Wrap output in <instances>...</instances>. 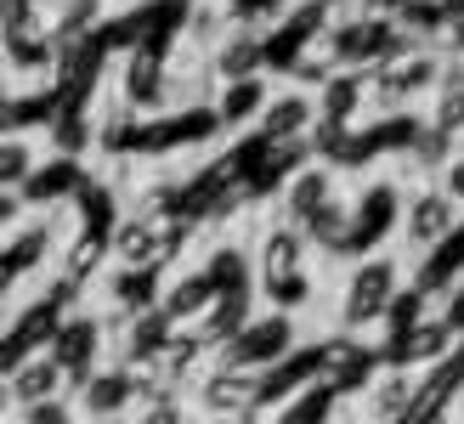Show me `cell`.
<instances>
[{"label": "cell", "mask_w": 464, "mask_h": 424, "mask_svg": "<svg viewBox=\"0 0 464 424\" xmlns=\"http://www.w3.org/2000/svg\"><path fill=\"white\" fill-rule=\"evenodd\" d=\"M102 261H108V238H102L97 226H85L80 238L63 249V283H74V289H85V283L102 272Z\"/></svg>", "instance_id": "23"}, {"label": "cell", "mask_w": 464, "mask_h": 424, "mask_svg": "<svg viewBox=\"0 0 464 424\" xmlns=\"http://www.w3.org/2000/svg\"><path fill=\"white\" fill-rule=\"evenodd\" d=\"M108 289H113V300H120V317H136V312H148V305L159 300V277H153V266H120Z\"/></svg>", "instance_id": "24"}, {"label": "cell", "mask_w": 464, "mask_h": 424, "mask_svg": "<svg viewBox=\"0 0 464 424\" xmlns=\"http://www.w3.org/2000/svg\"><path fill=\"white\" fill-rule=\"evenodd\" d=\"M329 193H334V164H312L306 159L295 176H284V187H277V221L300 226Z\"/></svg>", "instance_id": "9"}, {"label": "cell", "mask_w": 464, "mask_h": 424, "mask_svg": "<svg viewBox=\"0 0 464 424\" xmlns=\"http://www.w3.org/2000/svg\"><path fill=\"white\" fill-rule=\"evenodd\" d=\"M97 424H120V419H97Z\"/></svg>", "instance_id": "39"}, {"label": "cell", "mask_w": 464, "mask_h": 424, "mask_svg": "<svg viewBox=\"0 0 464 424\" xmlns=\"http://www.w3.org/2000/svg\"><path fill=\"white\" fill-rule=\"evenodd\" d=\"M413 385H420V368H408V362H391L385 373H374V385H362V413L368 424H391L408 402H413Z\"/></svg>", "instance_id": "13"}, {"label": "cell", "mask_w": 464, "mask_h": 424, "mask_svg": "<svg viewBox=\"0 0 464 424\" xmlns=\"http://www.w3.org/2000/svg\"><path fill=\"white\" fill-rule=\"evenodd\" d=\"M74 390H80V408H85L91 419H120V413L130 408V380H125V368H108V373L91 368Z\"/></svg>", "instance_id": "19"}, {"label": "cell", "mask_w": 464, "mask_h": 424, "mask_svg": "<svg viewBox=\"0 0 464 424\" xmlns=\"http://www.w3.org/2000/svg\"><path fill=\"white\" fill-rule=\"evenodd\" d=\"M249 419H255V413H232V419H216V413H210V424H249Z\"/></svg>", "instance_id": "37"}, {"label": "cell", "mask_w": 464, "mask_h": 424, "mask_svg": "<svg viewBox=\"0 0 464 424\" xmlns=\"http://www.w3.org/2000/svg\"><path fill=\"white\" fill-rule=\"evenodd\" d=\"M436 170H442V181H436V187H442L453 204H464V153H448L442 164H436Z\"/></svg>", "instance_id": "33"}, {"label": "cell", "mask_w": 464, "mask_h": 424, "mask_svg": "<svg viewBox=\"0 0 464 424\" xmlns=\"http://www.w3.org/2000/svg\"><path fill=\"white\" fill-rule=\"evenodd\" d=\"M368 373H374V345L357 340V328H345V334L323 340L317 345V380L329 385L334 396H352L368 385Z\"/></svg>", "instance_id": "4"}, {"label": "cell", "mask_w": 464, "mask_h": 424, "mask_svg": "<svg viewBox=\"0 0 464 424\" xmlns=\"http://www.w3.org/2000/svg\"><path fill=\"white\" fill-rule=\"evenodd\" d=\"M210 74L216 80H244V74H266V45H261V29L249 23H227L210 45Z\"/></svg>", "instance_id": "8"}, {"label": "cell", "mask_w": 464, "mask_h": 424, "mask_svg": "<svg viewBox=\"0 0 464 424\" xmlns=\"http://www.w3.org/2000/svg\"><path fill=\"white\" fill-rule=\"evenodd\" d=\"M453 351H459V357H464V345H453Z\"/></svg>", "instance_id": "40"}, {"label": "cell", "mask_w": 464, "mask_h": 424, "mask_svg": "<svg viewBox=\"0 0 464 424\" xmlns=\"http://www.w3.org/2000/svg\"><path fill=\"white\" fill-rule=\"evenodd\" d=\"M17 424H74V408H68L63 396H40V402H23Z\"/></svg>", "instance_id": "32"}, {"label": "cell", "mask_w": 464, "mask_h": 424, "mask_svg": "<svg viewBox=\"0 0 464 424\" xmlns=\"http://www.w3.org/2000/svg\"><path fill=\"white\" fill-rule=\"evenodd\" d=\"M300 232H306V244L329 249V255H357V244H352V204L334 198V193L300 221Z\"/></svg>", "instance_id": "14"}, {"label": "cell", "mask_w": 464, "mask_h": 424, "mask_svg": "<svg viewBox=\"0 0 464 424\" xmlns=\"http://www.w3.org/2000/svg\"><path fill=\"white\" fill-rule=\"evenodd\" d=\"M17 209H23V198H17V193H0V226L17 221Z\"/></svg>", "instance_id": "35"}, {"label": "cell", "mask_w": 464, "mask_h": 424, "mask_svg": "<svg viewBox=\"0 0 464 424\" xmlns=\"http://www.w3.org/2000/svg\"><path fill=\"white\" fill-rule=\"evenodd\" d=\"M323 6H329V12H345V6H357V0H323Z\"/></svg>", "instance_id": "38"}, {"label": "cell", "mask_w": 464, "mask_h": 424, "mask_svg": "<svg viewBox=\"0 0 464 424\" xmlns=\"http://www.w3.org/2000/svg\"><path fill=\"white\" fill-rule=\"evenodd\" d=\"M12 419V390H6V380H0V424Z\"/></svg>", "instance_id": "36"}, {"label": "cell", "mask_w": 464, "mask_h": 424, "mask_svg": "<svg viewBox=\"0 0 464 424\" xmlns=\"http://www.w3.org/2000/svg\"><path fill=\"white\" fill-rule=\"evenodd\" d=\"M397 209H402V198H397V181H374L368 193L352 204V244H357V255L362 249H374L391 226H397Z\"/></svg>", "instance_id": "11"}, {"label": "cell", "mask_w": 464, "mask_h": 424, "mask_svg": "<svg viewBox=\"0 0 464 424\" xmlns=\"http://www.w3.org/2000/svg\"><path fill=\"white\" fill-rule=\"evenodd\" d=\"M284 6H289V0H227V17L232 23H249V29H266Z\"/></svg>", "instance_id": "31"}, {"label": "cell", "mask_w": 464, "mask_h": 424, "mask_svg": "<svg viewBox=\"0 0 464 424\" xmlns=\"http://www.w3.org/2000/svg\"><path fill=\"white\" fill-rule=\"evenodd\" d=\"M142 413H136V424H188V402H181V385H170V380H159V385H148L142 396Z\"/></svg>", "instance_id": "27"}, {"label": "cell", "mask_w": 464, "mask_h": 424, "mask_svg": "<svg viewBox=\"0 0 464 424\" xmlns=\"http://www.w3.org/2000/svg\"><path fill=\"white\" fill-rule=\"evenodd\" d=\"M453 345H459V328L448 317H413L402 334H391L385 357L391 362H408V368H430V362H442Z\"/></svg>", "instance_id": "7"}, {"label": "cell", "mask_w": 464, "mask_h": 424, "mask_svg": "<svg viewBox=\"0 0 464 424\" xmlns=\"http://www.w3.org/2000/svg\"><path fill=\"white\" fill-rule=\"evenodd\" d=\"M244 266H249V261H244V249H238V244H221V249L210 255V266H204V277H210L216 289H232V283H249Z\"/></svg>", "instance_id": "30"}, {"label": "cell", "mask_w": 464, "mask_h": 424, "mask_svg": "<svg viewBox=\"0 0 464 424\" xmlns=\"http://www.w3.org/2000/svg\"><path fill=\"white\" fill-rule=\"evenodd\" d=\"M120 102L136 113H165L170 108V45L165 40H136L120 74Z\"/></svg>", "instance_id": "3"}, {"label": "cell", "mask_w": 464, "mask_h": 424, "mask_svg": "<svg viewBox=\"0 0 464 424\" xmlns=\"http://www.w3.org/2000/svg\"><path fill=\"white\" fill-rule=\"evenodd\" d=\"M29 351H34V345L23 340L17 328H6V334H0V380H6V373H12V368H17L23 357H29Z\"/></svg>", "instance_id": "34"}, {"label": "cell", "mask_w": 464, "mask_h": 424, "mask_svg": "<svg viewBox=\"0 0 464 424\" xmlns=\"http://www.w3.org/2000/svg\"><path fill=\"white\" fill-rule=\"evenodd\" d=\"M266 80L261 74H244V80H221V97H216V125L221 130H244L255 125V113L266 108Z\"/></svg>", "instance_id": "17"}, {"label": "cell", "mask_w": 464, "mask_h": 424, "mask_svg": "<svg viewBox=\"0 0 464 424\" xmlns=\"http://www.w3.org/2000/svg\"><path fill=\"white\" fill-rule=\"evenodd\" d=\"M210 294H216V283L210 277H204V272H181L176 283H170V289H159V312H165L176 328H188L198 312H204V305H210Z\"/></svg>", "instance_id": "20"}, {"label": "cell", "mask_w": 464, "mask_h": 424, "mask_svg": "<svg viewBox=\"0 0 464 424\" xmlns=\"http://www.w3.org/2000/svg\"><path fill=\"white\" fill-rule=\"evenodd\" d=\"M334 408H340V396L323 380H312V385H300L295 396H284V402L272 408V424H329Z\"/></svg>", "instance_id": "22"}, {"label": "cell", "mask_w": 464, "mask_h": 424, "mask_svg": "<svg viewBox=\"0 0 464 424\" xmlns=\"http://www.w3.org/2000/svg\"><path fill=\"white\" fill-rule=\"evenodd\" d=\"M40 164V148L29 136H12V130H0V193H17L23 181H29V170Z\"/></svg>", "instance_id": "25"}, {"label": "cell", "mask_w": 464, "mask_h": 424, "mask_svg": "<svg viewBox=\"0 0 464 424\" xmlns=\"http://www.w3.org/2000/svg\"><path fill=\"white\" fill-rule=\"evenodd\" d=\"M289 345H295V317L272 305L266 317H244L216 351H221V362H227V368H249V373H261L266 362L284 357Z\"/></svg>", "instance_id": "1"}, {"label": "cell", "mask_w": 464, "mask_h": 424, "mask_svg": "<svg viewBox=\"0 0 464 424\" xmlns=\"http://www.w3.org/2000/svg\"><path fill=\"white\" fill-rule=\"evenodd\" d=\"M317 120V97L306 85L284 91V97H266V108L255 113V125H261V141H284V136H306Z\"/></svg>", "instance_id": "12"}, {"label": "cell", "mask_w": 464, "mask_h": 424, "mask_svg": "<svg viewBox=\"0 0 464 424\" xmlns=\"http://www.w3.org/2000/svg\"><path fill=\"white\" fill-rule=\"evenodd\" d=\"M80 176H85L80 159L63 153V159H52V164H34L29 181L17 187V198H23V204H57V198H68V193L80 187Z\"/></svg>", "instance_id": "18"}, {"label": "cell", "mask_w": 464, "mask_h": 424, "mask_svg": "<svg viewBox=\"0 0 464 424\" xmlns=\"http://www.w3.org/2000/svg\"><path fill=\"white\" fill-rule=\"evenodd\" d=\"M198 408L204 413H216V419H232V413H255V373L249 368H210L198 380Z\"/></svg>", "instance_id": "10"}, {"label": "cell", "mask_w": 464, "mask_h": 424, "mask_svg": "<svg viewBox=\"0 0 464 424\" xmlns=\"http://www.w3.org/2000/svg\"><path fill=\"white\" fill-rule=\"evenodd\" d=\"M397 289H402V261L397 255H368V261H357L352 283H345V300H340V323L345 328H374Z\"/></svg>", "instance_id": "2"}, {"label": "cell", "mask_w": 464, "mask_h": 424, "mask_svg": "<svg viewBox=\"0 0 464 424\" xmlns=\"http://www.w3.org/2000/svg\"><path fill=\"white\" fill-rule=\"evenodd\" d=\"M176 334V323L159 312V305H148V312L125 317V362H148V357H165V345Z\"/></svg>", "instance_id": "21"}, {"label": "cell", "mask_w": 464, "mask_h": 424, "mask_svg": "<svg viewBox=\"0 0 464 424\" xmlns=\"http://www.w3.org/2000/svg\"><path fill=\"white\" fill-rule=\"evenodd\" d=\"M306 249H312V244H306V232H300V226L272 221V226H266V238H261V255H255V261H261V283L300 272V266H306Z\"/></svg>", "instance_id": "15"}, {"label": "cell", "mask_w": 464, "mask_h": 424, "mask_svg": "<svg viewBox=\"0 0 464 424\" xmlns=\"http://www.w3.org/2000/svg\"><path fill=\"white\" fill-rule=\"evenodd\" d=\"M266 294H272L277 312H300V305L312 300V277H306V266L289 272V277H272V283H266Z\"/></svg>", "instance_id": "29"}, {"label": "cell", "mask_w": 464, "mask_h": 424, "mask_svg": "<svg viewBox=\"0 0 464 424\" xmlns=\"http://www.w3.org/2000/svg\"><path fill=\"white\" fill-rule=\"evenodd\" d=\"M430 130H442V136H464V85H448V91H436V108H430Z\"/></svg>", "instance_id": "28"}, {"label": "cell", "mask_w": 464, "mask_h": 424, "mask_svg": "<svg viewBox=\"0 0 464 424\" xmlns=\"http://www.w3.org/2000/svg\"><path fill=\"white\" fill-rule=\"evenodd\" d=\"M459 209L464 204H453L442 187H420L402 209H397V221H402V238H408V249H430V244H442L448 232L459 226Z\"/></svg>", "instance_id": "5"}, {"label": "cell", "mask_w": 464, "mask_h": 424, "mask_svg": "<svg viewBox=\"0 0 464 424\" xmlns=\"http://www.w3.org/2000/svg\"><path fill=\"white\" fill-rule=\"evenodd\" d=\"M97 340H102V323L97 317H57L52 340H45V357L63 368V385L68 390L97 368Z\"/></svg>", "instance_id": "6"}, {"label": "cell", "mask_w": 464, "mask_h": 424, "mask_svg": "<svg viewBox=\"0 0 464 424\" xmlns=\"http://www.w3.org/2000/svg\"><path fill=\"white\" fill-rule=\"evenodd\" d=\"M6 390H12V408H23V402H40V396H68V385H63V368L45 357V351H29L12 373H6Z\"/></svg>", "instance_id": "16"}, {"label": "cell", "mask_w": 464, "mask_h": 424, "mask_svg": "<svg viewBox=\"0 0 464 424\" xmlns=\"http://www.w3.org/2000/svg\"><path fill=\"white\" fill-rule=\"evenodd\" d=\"M0 255H6V261L17 266V277H29L45 255H52V221H34V226H23L17 238H6L0 244Z\"/></svg>", "instance_id": "26"}]
</instances>
